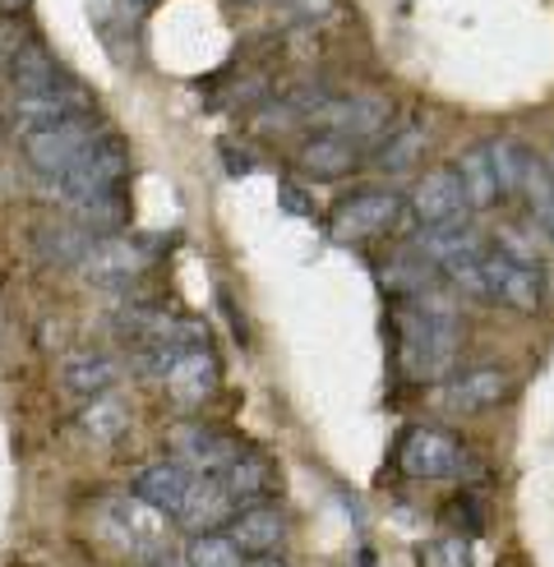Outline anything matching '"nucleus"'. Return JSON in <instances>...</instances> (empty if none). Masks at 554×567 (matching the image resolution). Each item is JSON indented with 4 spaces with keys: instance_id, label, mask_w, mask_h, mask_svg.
<instances>
[{
    "instance_id": "obj_17",
    "label": "nucleus",
    "mask_w": 554,
    "mask_h": 567,
    "mask_svg": "<svg viewBox=\"0 0 554 567\" xmlns=\"http://www.w3.org/2000/svg\"><path fill=\"white\" fill-rule=\"evenodd\" d=\"M111 522L130 535V549L144 563L166 554V513L148 507L144 498H116L111 503Z\"/></svg>"
},
{
    "instance_id": "obj_29",
    "label": "nucleus",
    "mask_w": 554,
    "mask_h": 567,
    "mask_svg": "<svg viewBox=\"0 0 554 567\" xmlns=\"http://www.w3.org/2000/svg\"><path fill=\"white\" fill-rule=\"evenodd\" d=\"M185 567H245V554L232 545V535H194L185 549Z\"/></svg>"
},
{
    "instance_id": "obj_3",
    "label": "nucleus",
    "mask_w": 554,
    "mask_h": 567,
    "mask_svg": "<svg viewBox=\"0 0 554 567\" xmlns=\"http://www.w3.org/2000/svg\"><path fill=\"white\" fill-rule=\"evenodd\" d=\"M402 208L407 204H402L393 189H356L351 198H342V204L332 208L328 231H332V240H342V245L375 240V236L388 231V226H398Z\"/></svg>"
},
{
    "instance_id": "obj_25",
    "label": "nucleus",
    "mask_w": 554,
    "mask_h": 567,
    "mask_svg": "<svg viewBox=\"0 0 554 567\" xmlns=\"http://www.w3.org/2000/svg\"><path fill=\"white\" fill-rule=\"evenodd\" d=\"M74 221H79L89 236H98V240H102V236H121V226L130 221V194H125V185L89 198V204H74Z\"/></svg>"
},
{
    "instance_id": "obj_26",
    "label": "nucleus",
    "mask_w": 554,
    "mask_h": 567,
    "mask_svg": "<svg viewBox=\"0 0 554 567\" xmlns=\"http://www.w3.org/2000/svg\"><path fill=\"white\" fill-rule=\"evenodd\" d=\"M79 430L89 434L93 443H111V439H121L130 430V406L121 402V396H93L89 406L79 411Z\"/></svg>"
},
{
    "instance_id": "obj_22",
    "label": "nucleus",
    "mask_w": 554,
    "mask_h": 567,
    "mask_svg": "<svg viewBox=\"0 0 554 567\" xmlns=\"http://www.w3.org/2000/svg\"><path fill=\"white\" fill-rule=\"evenodd\" d=\"M6 74H10V83H14V93H19V97H33V93H55V89H65V74H61V65H55L42 47H19V51H10Z\"/></svg>"
},
{
    "instance_id": "obj_16",
    "label": "nucleus",
    "mask_w": 554,
    "mask_h": 567,
    "mask_svg": "<svg viewBox=\"0 0 554 567\" xmlns=\"http://www.w3.org/2000/svg\"><path fill=\"white\" fill-rule=\"evenodd\" d=\"M89 111V97H83L79 83H65V89H55V93H33V97H19L14 102V130L28 134H38V130H51V125H61L70 116H83Z\"/></svg>"
},
{
    "instance_id": "obj_11",
    "label": "nucleus",
    "mask_w": 554,
    "mask_h": 567,
    "mask_svg": "<svg viewBox=\"0 0 554 567\" xmlns=\"http://www.w3.org/2000/svg\"><path fill=\"white\" fill-rule=\"evenodd\" d=\"M240 513L236 498L222 489V480L217 475H194V485L185 489L181 507H176V522L194 535H208V530H222V526H232V517Z\"/></svg>"
},
{
    "instance_id": "obj_27",
    "label": "nucleus",
    "mask_w": 554,
    "mask_h": 567,
    "mask_svg": "<svg viewBox=\"0 0 554 567\" xmlns=\"http://www.w3.org/2000/svg\"><path fill=\"white\" fill-rule=\"evenodd\" d=\"M217 480H222V489H227V494L236 498V507H240V503H255V498L268 494L273 466H268L264 457H245V452H240V457H236L227 471H222Z\"/></svg>"
},
{
    "instance_id": "obj_1",
    "label": "nucleus",
    "mask_w": 554,
    "mask_h": 567,
    "mask_svg": "<svg viewBox=\"0 0 554 567\" xmlns=\"http://www.w3.org/2000/svg\"><path fill=\"white\" fill-rule=\"evenodd\" d=\"M462 347V328L453 305L443 300H425V309H416L402 328V360L411 379H439L453 364Z\"/></svg>"
},
{
    "instance_id": "obj_28",
    "label": "nucleus",
    "mask_w": 554,
    "mask_h": 567,
    "mask_svg": "<svg viewBox=\"0 0 554 567\" xmlns=\"http://www.w3.org/2000/svg\"><path fill=\"white\" fill-rule=\"evenodd\" d=\"M485 157H490V166H494V176H499V189H504V198L517 194L522 166H526V157H532V148L517 144V138H490V144H485Z\"/></svg>"
},
{
    "instance_id": "obj_8",
    "label": "nucleus",
    "mask_w": 554,
    "mask_h": 567,
    "mask_svg": "<svg viewBox=\"0 0 554 567\" xmlns=\"http://www.w3.org/2000/svg\"><path fill=\"white\" fill-rule=\"evenodd\" d=\"M217 383H222V370L208 347H176L172 364L162 370V388L176 406H204L217 392Z\"/></svg>"
},
{
    "instance_id": "obj_23",
    "label": "nucleus",
    "mask_w": 554,
    "mask_h": 567,
    "mask_svg": "<svg viewBox=\"0 0 554 567\" xmlns=\"http://www.w3.org/2000/svg\"><path fill=\"white\" fill-rule=\"evenodd\" d=\"M425 144H430V121L425 116H407V125L402 130H388L383 148L375 153L379 172L383 176H402V172H411V166H421Z\"/></svg>"
},
{
    "instance_id": "obj_7",
    "label": "nucleus",
    "mask_w": 554,
    "mask_h": 567,
    "mask_svg": "<svg viewBox=\"0 0 554 567\" xmlns=\"http://www.w3.org/2000/svg\"><path fill=\"white\" fill-rule=\"evenodd\" d=\"M485 281H490V305H509V309H522L532 315L545 300V272L541 264H526V259H509V254L490 249L485 254Z\"/></svg>"
},
{
    "instance_id": "obj_19",
    "label": "nucleus",
    "mask_w": 554,
    "mask_h": 567,
    "mask_svg": "<svg viewBox=\"0 0 554 567\" xmlns=\"http://www.w3.org/2000/svg\"><path fill=\"white\" fill-rule=\"evenodd\" d=\"M227 535H232V545L245 558H268L277 545L287 540V522H283L277 507H245V513L232 517Z\"/></svg>"
},
{
    "instance_id": "obj_2",
    "label": "nucleus",
    "mask_w": 554,
    "mask_h": 567,
    "mask_svg": "<svg viewBox=\"0 0 554 567\" xmlns=\"http://www.w3.org/2000/svg\"><path fill=\"white\" fill-rule=\"evenodd\" d=\"M130 176V148H125V138L116 134H98L89 148H83L61 176L51 181V189L65 198V204H89V198L106 194V189H121Z\"/></svg>"
},
{
    "instance_id": "obj_4",
    "label": "nucleus",
    "mask_w": 554,
    "mask_h": 567,
    "mask_svg": "<svg viewBox=\"0 0 554 567\" xmlns=\"http://www.w3.org/2000/svg\"><path fill=\"white\" fill-rule=\"evenodd\" d=\"M388 116H393V106H388L379 93H332L319 106L315 125L328 134H347L356 144H370L375 134L388 130Z\"/></svg>"
},
{
    "instance_id": "obj_30",
    "label": "nucleus",
    "mask_w": 554,
    "mask_h": 567,
    "mask_svg": "<svg viewBox=\"0 0 554 567\" xmlns=\"http://www.w3.org/2000/svg\"><path fill=\"white\" fill-rule=\"evenodd\" d=\"M425 567H471V549L462 535H443L425 549Z\"/></svg>"
},
{
    "instance_id": "obj_18",
    "label": "nucleus",
    "mask_w": 554,
    "mask_h": 567,
    "mask_svg": "<svg viewBox=\"0 0 554 567\" xmlns=\"http://www.w3.org/2000/svg\"><path fill=\"white\" fill-rule=\"evenodd\" d=\"M121 383V364L111 360L106 351H74L61 364V388L79 402H93V396H106L111 388Z\"/></svg>"
},
{
    "instance_id": "obj_21",
    "label": "nucleus",
    "mask_w": 554,
    "mask_h": 567,
    "mask_svg": "<svg viewBox=\"0 0 554 567\" xmlns=\"http://www.w3.org/2000/svg\"><path fill=\"white\" fill-rule=\"evenodd\" d=\"M189 485H194V475L181 462H153L134 475V498H144L157 513H176Z\"/></svg>"
},
{
    "instance_id": "obj_6",
    "label": "nucleus",
    "mask_w": 554,
    "mask_h": 567,
    "mask_svg": "<svg viewBox=\"0 0 554 567\" xmlns=\"http://www.w3.org/2000/svg\"><path fill=\"white\" fill-rule=\"evenodd\" d=\"M98 138V125H93V116L83 111V116H70V121H61V125H51V130H38V134H28L23 138V153H28V162L38 166L42 176H61L65 166L89 148Z\"/></svg>"
},
{
    "instance_id": "obj_14",
    "label": "nucleus",
    "mask_w": 554,
    "mask_h": 567,
    "mask_svg": "<svg viewBox=\"0 0 554 567\" xmlns=\"http://www.w3.org/2000/svg\"><path fill=\"white\" fill-rule=\"evenodd\" d=\"M513 392V374L509 370H466L458 374L449 388H443V406H449L453 415H481L490 406H499L504 396Z\"/></svg>"
},
{
    "instance_id": "obj_5",
    "label": "nucleus",
    "mask_w": 554,
    "mask_h": 567,
    "mask_svg": "<svg viewBox=\"0 0 554 567\" xmlns=\"http://www.w3.org/2000/svg\"><path fill=\"white\" fill-rule=\"evenodd\" d=\"M153 259V249L144 240H130V236H102L93 240V249L83 254V281L89 287H130V281L148 268Z\"/></svg>"
},
{
    "instance_id": "obj_31",
    "label": "nucleus",
    "mask_w": 554,
    "mask_h": 567,
    "mask_svg": "<svg viewBox=\"0 0 554 567\" xmlns=\"http://www.w3.org/2000/svg\"><path fill=\"white\" fill-rule=\"evenodd\" d=\"M532 217H536V226H541V231H545V236L554 240V198H550V204H545V208H536Z\"/></svg>"
},
{
    "instance_id": "obj_10",
    "label": "nucleus",
    "mask_w": 554,
    "mask_h": 567,
    "mask_svg": "<svg viewBox=\"0 0 554 567\" xmlns=\"http://www.w3.org/2000/svg\"><path fill=\"white\" fill-rule=\"evenodd\" d=\"M366 157H370V144H356L347 134L324 130L315 138H305V148L296 153V166H300V176H310V181H342Z\"/></svg>"
},
{
    "instance_id": "obj_12",
    "label": "nucleus",
    "mask_w": 554,
    "mask_h": 567,
    "mask_svg": "<svg viewBox=\"0 0 554 567\" xmlns=\"http://www.w3.org/2000/svg\"><path fill=\"white\" fill-rule=\"evenodd\" d=\"M411 259H421L425 268H443V264H453L462 259V254H485L481 249V231L471 226L466 217H453V221H439V226H421V231L411 236L407 245Z\"/></svg>"
},
{
    "instance_id": "obj_32",
    "label": "nucleus",
    "mask_w": 554,
    "mask_h": 567,
    "mask_svg": "<svg viewBox=\"0 0 554 567\" xmlns=\"http://www.w3.org/2000/svg\"><path fill=\"white\" fill-rule=\"evenodd\" d=\"M283 198H287V208H291V213H305V198H300L296 189H283Z\"/></svg>"
},
{
    "instance_id": "obj_34",
    "label": "nucleus",
    "mask_w": 554,
    "mask_h": 567,
    "mask_svg": "<svg viewBox=\"0 0 554 567\" xmlns=\"http://www.w3.org/2000/svg\"><path fill=\"white\" fill-rule=\"evenodd\" d=\"M550 176H554V162H550Z\"/></svg>"
},
{
    "instance_id": "obj_15",
    "label": "nucleus",
    "mask_w": 554,
    "mask_h": 567,
    "mask_svg": "<svg viewBox=\"0 0 554 567\" xmlns=\"http://www.w3.org/2000/svg\"><path fill=\"white\" fill-rule=\"evenodd\" d=\"M236 457H240L236 439L213 434L208 424H189V430L176 434V462H181L189 475H222Z\"/></svg>"
},
{
    "instance_id": "obj_9",
    "label": "nucleus",
    "mask_w": 554,
    "mask_h": 567,
    "mask_svg": "<svg viewBox=\"0 0 554 567\" xmlns=\"http://www.w3.org/2000/svg\"><path fill=\"white\" fill-rule=\"evenodd\" d=\"M462 443L449 430H416L402 443V471L411 480H449L462 471Z\"/></svg>"
},
{
    "instance_id": "obj_33",
    "label": "nucleus",
    "mask_w": 554,
    "mask_h": 567,
    "mask_svg": "<svg viewBox=\"0 0 554 567\" xmlns=\"http://www.w3.org/2000/svg\"><path fill=\"white\" fill-rule=\"evenodd\" d=\"M255 567H283V563H273V558H255Z\"/></svg>"
},
{
    "instance_id": "obj_24",
    "label": "nucleus",
    "mask_w": 554,
    "mask_h": 567,
    "mask_svg": "<svg viewBox=\"0 0 554 567\" xmlns=\"http://www.w3.org/2000/svg\"><path fill=\"white\" fill-rule=\"evenodd\" d=\"M33 236H38V254H42L47 264H55V268H79L83 254H89L93 240H98V236L83 231L74 217L70 221H42Z\"/></svg>"
},
{
    "instance_id": "obj_13",
    "label": "nucleus",
    "mask_w": 554,
    "mask_h": 567,
    "mask_svg": "<svg viewBox=\"0 0 554 567\" xmlns=\"http://www.w3.org/2000/svg\"><path fill=\"white\" fill-rule=\"evenodd\" d=\"M411 217L421 226H439V221H453L466 213V198H462V185L453 176V166H439V172H425L411 189Z\"/></svg>"
},
{
    "instance_id": "obj_20",
    "label": "nucleus",
    "mask_w": 554,
    "mask_h": 567,
    "mask_svg": "<svg viewBox=\"0 0 554 567\" xmlns=\"http://www.w3.org/2000/svg\"><path fill=\"white\" fill-rule=\"evenodd\" d=\"M453 176H458V185H462L466 208L490 213V208L504 204V189H499V176H494V166H490V157H485V144L466 148V153L453 162Z\"/></svg>"
}]
</instances>
